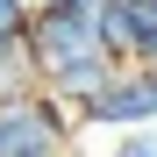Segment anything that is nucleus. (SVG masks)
<instances>
[{
	"label": "nucleus",
	"mask_w": 157,
	"mask_h": 157,
	"mask_svg": "<svg viewBox=\"0 0 157 157\" xmlns=\"http://www.w3.org/2000/svg\"><path fill=\"white\" fill-rule=\"evenodd\" d=\"M78 114L50 93H21V100H0V157H64Z\"/></svg>",
	"instance_id": "obj_2"
},
{
	"label": "nucleus",
	"mask_w": 157,
	"mask_h": 157,
	"mask_svg": "<svg viewBox=\"0 0 157 157\" xmlns=\"http://www.w3.org/2000/svg\"><path fill=\"white\" fill-rule=\"evenodd\" d=\"M21 93H43V78H36V57H29V36L0 50V100H21Z\"/></svg>",
	"instance_id": "obj_4"
},
{
	"label": "nucleus",
	"mask_w": 157,
	"mask_h": 157,
	"mask_svg": "<svg viewBox=\"0 0 157 157\" xmlns=\"http://www.w3.org/2000/svg\"><path fill=\"white\" fill-rule=\"evenodd\" d=\"M128 7H157V0H128Z\"/></svg>",
	"instance_id": "obj_7"
},
{
	"label": "nucleus",
	"mask_w": 157,
	"mask_h": 157,
	"mask_svg": "<svg viewBox=\"0 0 157 157\" xmlns=\"http://www.w3.org/2000/svg\"><path fill=\"white\" fill-rule=\"evenodd\" d=\"M29 57H36L43 93H50V100H64V107H86V100L121 71V64H114V50L100 43V14L71 7V0L36 7V21H29Z\"/></svg>",
	"instance_id": "obj_1"
},
{
	"label": "nucleus",
	"mask_w": 157,
	"mask_h": 157,
	"mask_svg": "<svg viewBox=\"0 0 157 157\" xmlns=\"http://www.w3.org/2000/svg\"><path fill=\"white\" fill-rule=\"evenodd\" d=\"M29 0H0V50H7V43H21V36H29Z\"/></svg>",
	"instance_id": "obj_5"
},
{
	"label": "nucleus",
	"mask_w": 157,
	"mask_h": 157,
	"mask_svg": "<svg viewBox=\"0 0 157 157\" xmlns=\"http://www.w3.org/2000/svg\"><path fill=\"white\" fill-rule=\"evenodd\" d=\"M114 157H157V128H136V136H114Z\"/></svg>",
	"instance_id": "obj_6"
},
{
	"label": "nucleus",
	"mask_w": 157,
	"mask_h": 157,
	"mask_svg": "<svg viewBox=\"0 0 157 157\" xmlns=\"http://www.w3.org/2000/svg\"><path fill=\"white\" fill-rule=\"evenodd\" d=\"M86 128H114V136H136V128H157V71L150 64H121L107 86H100L86 107H71Z\"/></svg>",
	"instance_id": "obj_3"
}]
</instances>
